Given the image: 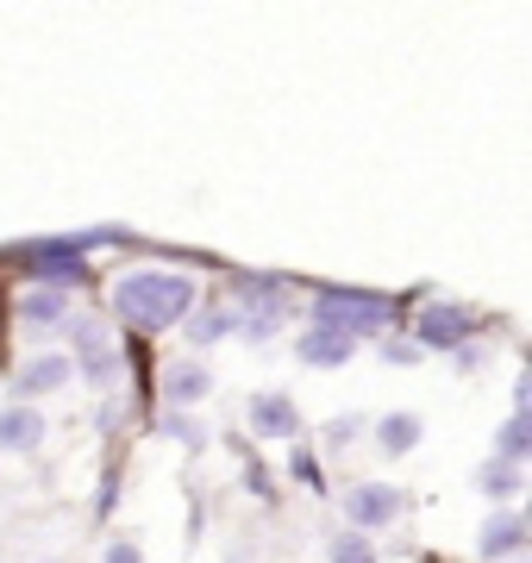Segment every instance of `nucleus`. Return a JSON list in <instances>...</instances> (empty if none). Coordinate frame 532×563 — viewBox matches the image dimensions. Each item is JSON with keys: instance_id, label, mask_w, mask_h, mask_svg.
Wrapping results in <instances>:
<instances>
[{"instance_id": "obj_13", "label": "nucleus", "mask_w": 532, "mask_h": 563, "mask_svg": "<svg viewBox=\"0 0 532 563\" xmlns=\"http://www.w3.org/2000/svg\"><path fill=\"white\" fill-rule=\"evenodd\" d=\"M76 339H82V363H88V376H95V383H107V376H113V351L101 344V325H76Z\"/></svg>"}, {"instance_id": "obj_12", "label": "nucleus", "mask_w": 532, "mask_h": 563, "mask_svg": "<svg viewBox=\"0 0 532 563\" xmlns=\"http://www.w3.org/2000/svg\"><path fill=\"white\" fill-rule=\"evenodd\" d=\"M476 488H483V495H495V501H513V495H520V463H501V457H495L489 470L476 476Z\"/></svg>"}, {"instance_id": "obj_17", "label": "nucleus", "mask_w": 532, "mask_h": 563, "mask_svg": "<svg viewBox=\"0 0 532 563\" xmlns=\"http://www.w3.org/2000/svg\"><path fill=\"white\" fill-rule=\"evenodd\" d=\"M332 563H376V544L364 532H345V539H332Z\"/></svg>"}, {"instance_id": "obj_10", "label": "nucleus", "mask_w": 532, "mask_h": 563, "mask_svg": "<svg viewBox=\"0 0 532 563\" xmlns=\"http://www.w3.org/2000/svg\"><path fill=\"white\" fill-rule=\"evenodd\" d=\"M63 383H69V357H38V363H25V376H20L25 395H51Z\"/></svg>"}, {"instance_id": "obj_9", "label": "nucleus", "mask_w": 532, "mask_h": 563, "mask_svg": "<svg viewBox=\"0 0 532 563\" xmlns=\"http://www.w3.org/2000/svg\"><path fill=\"white\" fill-rule=\"evenodd\" d=\"M301 351V363H313V369H339V363L351 357V344L345 339H332V332H308V339L295 344Z\"/></svg>"}, {"instance_id": "obj_7", "label": "nucleus", "mask_w": 532, "mask_h": 563, "mask_svg": "<svg viewBox=\"0 0 532 563\" xmlns=\"http://www.w3.org/2000/svg\"><path fill=\"white\" fill-rule=\"evenodd\" d=\"M44 420L32 413V407H7L0 413V451H25V444H38Z\"/></svg>"}, {"instance_id": "obj_3", "label": "nucleus", "mask_w": 532, "mask_h": 563, "mask_svg": "<svg viewBox=\"0 0 532 563\" xmlns=\"http://www.w3.org/2000/svg\"><path fill=\"white\" fill-rule=\"evenodd\" d=\"M351 520L364 526V539L369 532H376V526H389L395 514H401V495H395V488H383V483H364V488H351Z\"/></svg>"}, {"instance_id": "obj_19", "label": "nucleus", "mask_w": 532, "mask_h": 563, "mask_svg": "<svg viewBox=\"0 0 532 563\" xmlns=\"http://www.w3.org/2000/svg\"><path fill=\"white\" fill-rule=\"evenodd\" d=\"M295 476H301L308 488H320V463H313V457H295Z\"/></svg>"}, {"instance_id": "obj_6", "label": "nucleus", "mask_w": 532, "mask_h": 563, "mask_svg": "<svg viewBox=\"0 0 532 563\" xmlns=\"http://www.w3.org/2000/svg\"><path fill=\"white\" fill-rule=\"evenodd\" d=\"M520 544H527V526H520V514H495V520L483 526V544H476V551L495 563V558H513Z\"/></svg>"}, {"instance_id": "obj_15", "label": "nucleus", "mask_w": 532, "mask_h": 563, "mask_svg": "<svg viewBox=\"0 0 532 563\" xmlns=\"http://www.w3.org/2000/svg\"><path fill=\"white\" fill-rule=\"evenodd\" d=\"M201 395H207V376H201V369H169V401H176V407L201 401Z\"/></svg>"}, {"instance_id": "obj_2", "label": "nucleus", "mask_w": 532, "mask_h": 563, "mask_svg": "<svg viewBox=\"0 0 532 563\" xmlns=\"http://www.w3.org/2000/svg\"><path fill=\"white\" fill-rule=\"evenodd\" d=\"M313 320L320 332L332 339H364V332H389V301L383 295H351V288H326L320 301H313Z\"/></svg>"}, {"instance_id": "obj_5", "label": "nucleus", "mask_w": 532, "mask_h": 563, "mask_svg": "<svg viewBox=\"0 0 532 563\" xmlns=\"http://www.w3.org/2000/svg\"><path fill=\"white\" fill-rule=\"evenodd\" d=\"M251 432H264V439H295V432H301L295 401H282V395H257V401H251Z\"/></svg>"}, {"instance_id": "obj_1", "label": "nucleus", "mask_w": 532, "mask_h": 563, "mask_svg": "<svg viewBox=\"0 0 532 563\" xmlns=\"http://www.w3.org/2000/svg\"><path fill=\"white\" fill-rule=\"evenodd\" d=\"M113 301L132 325H176L195 307V282L182 269H138L113 288Z\"/></svg>"}, {"instance_id": "obj_14", "label": "nucleus", "mask_w": 532, "mask_h": 563, "mask_svg": "<svg viewBox=\"0 0 532 563\" xmlns=\"http://www.w3.org/2000/svg\"><path fill=\"white\" fill-rule=\"evenodd\" d=\"M532 451V420L527 413H513L508 426H501V463H520Z\"/></svg>"}, {"instance_id": "obj_20", "label": "nucleus", "mask_w": 532, "mask_h": 563, "mask_svg": "<svg viewBox=\"0 0 532 563\" xmlns=\"http://www.w3.org/2000/svg\"><path fill=\"white\" fill-rule=\"evenodd\" d=\"M107 563H144V558L132 551V544H113V551H107Z\"/></svg>"}, {"instance_id": "obj_8", "label": "nucleus", "mask_w": 532, "mask_h": 563, "mask_svg": "<svg viewBox=\"0 0 532 563\" xmlns=\"http://www.w3.org/2000/svg\"><path fill=\"white\" fill-rule=\"evenodd\" d=\"M376 444H383V457H408L413 444H420V420L413 413H389V420L376 426Z\"/></svg>"}, {"instance_id": "obj_11", "label": "nucleus", "mask_w": 532, "mask_h": 563, "mask_svg": "<svg viewBox=\"0 0 532 563\" xmlns=\"http://www.w3.org/2000/svg\"><path fill=\"white\" fill-rule=\"evenodd\" d=\"M282 320V295L276 288H257L251 295V307H245V325H251V339H269V325Z\"/></svg>"}, {"instance_id": "obj_16", "label": "nucleus", "mask_w": 532, "mask_h": 563, "mask_svg": "<svg viewBox=\"0 0 532 563\" xmlns=\"http://www.w3.org/2000/svg\"><path fill=\"white\" fill-rule=\"evenodd\" d=\"M32 325H51V320H63V295L57 288H44V295H25V307H20Z\"/></svg>"}, {"instance_id": "obj_4", "label": "nucleus", "mask_w": 532, "mask_h": 563, "mask_svg": "<svg viewBox=\"0 0 532 563\" xmlns=\"http://www.w3.org/2000/svg\"><path fill=\"white\" fill-rule=\"evenodd\" d=\"M464 332H470V313L464 307H426L420 313V344H432V351H457Z\"/></svg>"}, {"instance_id": "obj_18", "label": "nucleus", "mask_w": 532, "mask_h": 563, "mask_svg": "<svg viewBox=\"0 0 532 563\" xmlns=\"http://www.w3.org/2000/svg\"><path fill=\"white\" fill-rule=\"evenodd\" d=\"M225 325H232L225 313H201V320H195V339H201V344H213V339L225 332Z\"/></svg>"}]
</instances>
